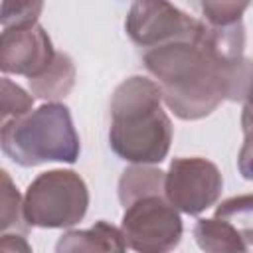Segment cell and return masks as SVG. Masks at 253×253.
Masks as SVG:
<instances>
[{"label": "cell", "instance_id": "1", "mask_svg": "<svg viewBox=\"0 0 253 253\" xmlns=\"http://www.w3.org/2000/svg\"><path fill=\"white\" fill-rule=\"evenodd\" d=\"M144 69L158 83L164 105L180 121L210 117L223 101H243L253 61L231 65L196 34L194 42H178L144 51Z\"/></svg>", "mask_w": 253, "mask_h": 253}, {"label": "cell", "instance_id": "2", "mask_svg": "<svg viewBox=\"0 0 253 253\" xmlns=\"http://www.w3.org/2000/svg\"><path fill=\"white\" fill-rule=\"evenodd\" d=\"M109 113V146L121 160L152 166L168 156L174 128L154 79L126 77L113 91Z\"/></svg>", "mask_w": 253, "mask_h": 253}, {"label": "cell", "instance_id": "3", "mask_svg": "<svg viewBox=\"0 0 253 253\" xmlns=\"http://www.w3.org/2000/svg\"><path fill=\"white\" fill-rule=\"evenodd\" d=\"M0 144L2 152L24 168L45 162L73 164L81 154L79 134L69 107L63 103H43L32 113L4 123Z\"/></svg>", "mask_w": 253, "mask_h": 253}, {"label": "cell", "instance_id": "4", "mask_svg": "<svg viewBox=\"0 0 253 253\" xmlns=\"http://www.w3.org/2000/svg\"><path fill=\"white\" fill-rule=\"evenodd\" d=\"M89 208V188L75 170L53 168L38 174L24 194L30 227L65 229L77 225Z\"/></svg>", "mask_w": 253, "mask_h": 253}, {"label": "cell", "instance_id": "5", "mask_svg": "<svg viewBox=\"0 0 253 253\" xmlns=\"http://www.w3.org/2000/svg\"><path fill=\"white\" fill-rule=\"evenodd\" d=\"M121 231L134 253H172L180 245L184 225L166 196L154 194L125 208Z\"/></svg>", "mask_w": 253, "mask_h": 253}, {"label": "cell", "instance_id": "6", "mask_svg": "<svg viewBox=\"0 0 253 253\" xmlns=\"http://www.w3.org/2000/svg\"><path fill=\"white\" fill-rule=\"evenodd\" d=\"M223 190L219 168L202 156H178L164 176V196L182 213L200 215L215 206Z\"/></svg>", "mask_w": 253, "mask_h": 253}, {"label": "cell", "instance_id": "7", "mask_svg": "<svg viewBox=\"0 0 253 253\" xmlns=\"http://www.w3.org/2000/svg\"><path fill=\"white\" fill-rule=\"evenodd\" d=\"M200 20L170 2H132L125 20L130 42L138 47L154 49L178 42H194Z\"/></svg>", "mask_w": 253, "mask_h": 253}, {"label": "cell", "instance_id": "8", "mask_svg": "<svg viewBox=\"0 0 253 253\" xmlns=\"http://www.w3.org/2000/svg\"><path fill=\"white\" fill-rule=\"evenodd\" d=\"M51 38L40 24L8 28L0 36V69L8 75L34 79L42 75L55 59Z\"/></svg>", "mask_w": 253, "mask_h": 253}, {"label": "cell", "instance_id": "9", "mask_svg": "<svg viewBox=\"0 0 253 253\" xmlns=\"http://www.w3.org/2000/svg\"><path fill=\"white\" fill-rule=\"evenodd\" d=\"M55 253H126L121 227L99 219L87 229H67L55 241Z\"/></svg>", "mask_w": 253, "mask_h": 253}, {"label": "cell", "instance_id": "10", "mask_svg": "<svg viewBox=\"0 0 253 253\" xmlns=\"http://www.w3.org/2000/svg\"><path fill=\"white\" fill-rule=\"evenodd\" d=\"M75 73L77 71L73 59L67 53L57 51L53 63L42 75L28 79L30 93L34 95V99H42L45 103H59L71 93L75 85Z\"/></svg>", "mask_w": 253, "mask_h": 253}, {"label": "cell", "instance_id": "11", "mask_svg": "<svg viewBox=\"0 0 253 253\" xmlns=\"http://www.w3.org/2000/svg\"><path fill=\"white\" fill-rule=\"evenodd\" d=\"M194 239L204 253H249L251 249L233 225L217 217L198 219Z\"/></svg>", "mask_w": 253, "mask_h": 253}, {"label": "cell", "instance_id": "12", "mask_svg": "<svg viewBox=\"0 0 253 253\" xmlns=\"http://www.w3.org/2000/svg\"><path fill=\"white\" fill-rule=\"evenodd\" d=\"M164 176L166 172L154 166L132 164L125 168L119 178V186H117L121 206L126 208L144 196L164 194Z\"/></svg>", "mask_w": 253, "mask_h": 253}, {"label": "cell", "instance_id": "13", "mask_svg": "<svg viewBox=\"0 0 253 253\" xmlns=\"http://www.w3.org/2000/svg\"><path fill=\"white\" fill-rule=\"evenodd\" d=\"M213 217L233 225L235 231L247 241V245L253 247V194H243L223 200L215 208Z\"/></svg>", "mask_w": 253, "mask_h": 253}, {"label": "cell", "instance_id": "14", "mask_svg": "<svg viewBox=\"0 0 253 253\" xmlns=\"http://www.w3.org/2000/svg\"><path fill=\"white\" fill-rule=\"evenodd\" d=\"M2 194H0V202H2V217H0V229L2 233H8L10 229H14L16 233H26L30 229L26 215H24V198L20 196L18 188L14 186V182L10 180L8 172L2 170Z\"/></svg>", "mask_w": 253, "mask_h": 253}, {"label": "cell", "instance_id": "15", "mask_svg": "<svg viewBox=\"0 0 253 253\" xmlns=\"http://www.w3.org/2000/svg\"><path fill=\"white\" fill-rule=\"evenodd\" d=\"M0 89H2V125L34 111V95L22 89L18 83H14L10 77L6 75L2 77Z\"/></svg>", "mask_w": 253, "mask_h": 253}, {"label": "cell", "instance_id": "16", "mask_svg": "<svg viewBox=\"0 0 253 253\" xmlns=\"http://www.w3.org/2000/svg\"><path fill=\"white\" fill-rule=\"evenodd\" d=\"M249 8V2H202V22L210 26H229L243 22V12Z\"/></svg>", "mask_w": 253, "mask_h": 253}, {"label": "cell", "instance_id": "17", "mask_svg": "<svg viewBox=\"0 0 253 253\" xmlns=\"http://www.w3.org/2000/svg\"><path fill=\"white\" fill-rule=\"evenodd\" d=\"M43 4L36 0H26V2H2V16L0 24L2 30L8 28H22V26H32L38 24V16L42 14Z\"/></svg>", "mask_w": 253, "mask_h": 253}, {"label": "cell", "instance_id": "18", "mask_svg": "<svg viewBox=\"0 0 253 253\" xmlns=\"http://www.w3.org/2000/svg\"><path fill=\"white\" fill-rule=\"evenodd\" d=\"M241 128H243V144L237 154V170L239 174L253 182V119L241 113Z\"/></svg>", "mask_w": 253, "mask_h": 253}, {"label": "cell", "instance_id": "19", "mask_svg": "<svg viewBox=\"0 0 253 253\" xmlns=\"http://www.w3.org/2000/svg\"><path fill=\"white\" fill-rule=\"evenodd\" d=\"M0 253H34V251L22 233H2Z\"/></svg>", "mask_w": 253, "mask_h": 253}, {"label": "cell", "instance_id": "20", "mask_svg": "<svg viewBox=\"0 0 253 253\" xmlns=\"http://www.w3.org/2000/svg\"><path fill=\"white\" fill-rule=\"evenodd\" d=\"M243 115L253 119V73L249 77V83H247V89L243 95Z\"/></svg>", "mask_w": 253, "mask_h": 253}]
</instances>
